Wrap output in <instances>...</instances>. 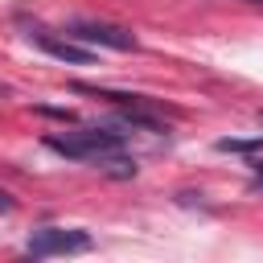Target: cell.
Returning a JSON list of instances; mask_svg holds the SVG:
<instances>
[{
	"label": "cell",
	"instance_id": "cell-1",
	"mask_svg": "<svg viewBox=\"0 0 263 263\" xmlns=\"http://www.w3.org/2000/svg\"><path fill=\"white\" fill-rule=\"evenodd\" d=\"M49 152H62L70 160H103L115 156L123 148V132H107V127H78V132H53L45 136Z\"/></svg>",
	"mask_w": 263,
	"mask_h": 263
},
{
	"label": "cell",
	"instance_id": "cell-2",
	"mask_svg": "<svg viewBox=\"0 0 263 263\" xmlns=\"http://www.w3.org/2000/svg\"><path fill=\"white\" fill-rule=\"evenodd\" d=\"M90 247H95V238H90L86 230L41 226V230H33V234H29L25 255H29V259H49V255H82V251H90Z\"/></svg>",
	"mask_w": 263,
	"mask_h": 263
},
{
	"label": "cell",
	"instance_id": "cell-3",
	"mask_svg": "<svg viewBox=\"0 0 263 263\" xmlns=\"http://www.w3.org/2000/svg\"><path fill=\"white\" fill-rule=\"evenodd\" d=\"M70 33L78 41H90V45H103V49H136V33L123 29V25H111V21H74Z\"/></svg>",
	"mask_w": 263,
	"mask_h": 263
},
{
	"label": "cell",
	"instance_id": "cell-4",
	"mask_svg": "<svg viewBox=\"0 0 263 263\" xmlns=\"http://www.w3.org/2000/svg\"><path fill=\"white\" fill-rule=\"evenodd\" d=\"M37 45H41L45 53H53L58 62H70V66H90V62H95L90 49H82V45H74V41H62V37H49V33H37Z\"/></svg>",
	"mask_w": 263,
	"mask_h": 263
},
{
	"label": "cell",
	"instance_id": "cell-5",
	"mask_svg": "<svg viewBox=\"0 0 263 263\" xmlns=\"http://www.w3.org/2000/svg\"><path fill=\"white\" fill-rule=\"evenodd\" d=\"M214 148H218V152H259V148H263V136H255V140H230V136H226V140H218Z\"/></svg>",
	"mask_w": 263,
	"mask_h": 263
},
{
	"label": "cell",
	"instance_id": "cell-6",
	"mask_svg": "<svg viewBox=\"0 0 263 263\" xmlns=\"http://www.w3.org/2000/svg\"><path fill=\"white\" fill-rule=\"evenodd\" d=\"M12 210H16V197L8 189H0V214H12Z\"/></svg>",
	"mask_w": 263,
	"mask_h": 263
},
{
	"label": "cell",
	"instance_id": "cell-7",
	"mask_svg": "<svg viewBox=\"0 0 263 263\" xmlns=\"http://www.w3.org/2000/svg\"><path fill=\"white\" fill-rule=\"evenodd\" d=\"M255 177H259V185H263V164H255Z\"/></svg>",
	"mask_w": 263,
	"mask_h": 263
}]
</instances>
